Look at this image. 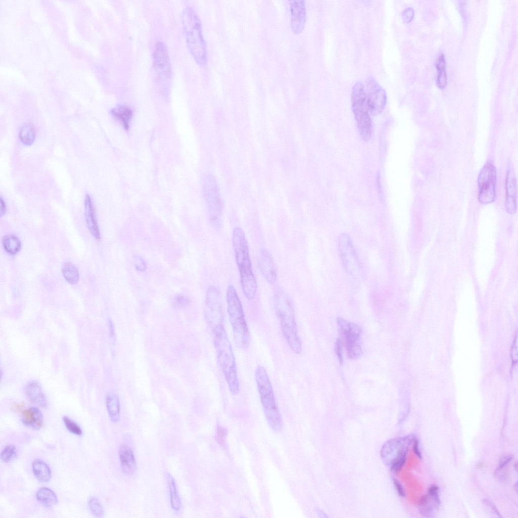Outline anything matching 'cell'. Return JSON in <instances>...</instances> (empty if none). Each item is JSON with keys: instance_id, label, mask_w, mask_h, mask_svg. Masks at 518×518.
I'll return each mask as SVG.
<instances>
[{"instance_id": "cell-1", "label": "cell", "mask_w": 518, "mask_h": 518, "mask_svg": "<svg viewBox=\"0 0 518 518\" xmlns=\"http://www.w3.org/2000/svg\"><path fill=\"white\" fill-rule=\"evenodd\" d=\"M232 240L242 292L247 299L252 300L255 296L257 285L252 270L247 242L241 228H234Z\"/></svg>"}, {"instance_id": "cell-2", "label": "cell", "mask_w": 518, "mask_h": 518, "mask_svg": "<svg viewBox=\"0 0 518 518\" xmlns=\"http://www.w3.org/2000/svg\"><path fill=\"white\" fill-rule=\"evenodd\" d=\"M276 314L279 319L282 334L292 351L299 355L302 347L295 321L292 305L286 292L280 287L274 294Z\"/></svg>"}, {"instance_id": "cell-3", "label": "cell", "mask_w": 518, "mask_h": 518, "mask_svg": "<svg viewBox=\"0 0 518 518\" xmlns=\"http://www.w3.org/2000/svg\"><path fill=\"white\" fill-rule=\"evenodd\" d=\"M214 342L219 363L227 382L229 390L233 395H237L240 391L237 366L232 347L223 325L214 328Z\"/></svg>"}, {"instance_id": "cell-4", "label": "cell", "mask_w": 518, "mask_h": 518, "mask_svg": "<svg viewBox=\"0 0 518 518\" xmlns=\"http://www.w3.org/2000/svg\"><path fill=\"white\" fill-rule=\"evenodd\" d=\"M182 23L190 53L198 64H205L207 59L206 45L200 19L192 8L187 7L183 10Z\"/></svg>"}, {"instance_id": "cell-5", "label": "cell", "mask_w": 518, "mask_h": 518, "mask_svg": "<svg viewBox=\"0 0 518 518\" xmlns=\"http://www.w3.org/2000/svg\"><path fill=\"white\" fill-rule=\"evenodd\" d=\"M226 300L234 341L238 348L245 349L248 347L250 341L249 330L242 303L232 285H229L227 287Z\"/></svg>"}, {"instance_id": "cell-6", "label": "cell", "mask_w": 518, "mask_h": 518, "mask_svg": "<svg viewBox=\"0 0 518 518\" xmlns=\"http://www.w3.org/2000/svg\"><path fill=\"white\" fill-rule=\"evenodd\" d=\"M255 379L260 401L267 421L274 430H279L282 424L274 390L266 369L257 366L255 370Z\"/></svg>"}, {"instance_id": "cell-7", "label": "cell", "mask_w": 518, "mask_h": 518, "mask_svg": "<svg viewBox=\"0 0 518 518\" xmlns=\"http://www.w3.org/2000/svg\"><path fill=\"white\" fill-rule=\"evenodd\" d=\"M351 101L352 110L360 136L363 140L367 141L372 136V124L365 87L362 82H357L353 86Z\"/></svg>"}, {"instance_id": "cell-8", "label": "cell", "mask_w": 518, "mask_h": 518, "mask_svg": "<svg viewBox=\"0 0 518 518\" xmlns=\"http://www.w3.org/2000/svg\"><path fill=\"white\" fill-rule=\"evenodd\" d=\"M337 323L348 357L351 359L358 358L362 354L361 327L341 317L337 319Z\"/></svg>"}, {"instance_id": "cell-9", "label": "cell", "mask_w": 518, "mask_h": 518, "mask_svg": "<svg viewBox=\"0 0 518 518\" xmlns=\"http://www.w3.org/2000/svg\"><path fill=\"white\" fill-rule=\"evenodd\" d=\"M153 67L162 90L164 94H167L171 77V68L167 47L162 41H158L155 45Z\"/></svg>"}, {"instance_id": "cell-10", "label": "cell", "mask_w": 518, "mask_h": 518, "mask_svg": "<svg viewBox=\"0 0 518 518\" xmlns=\"http://www.w3.org/2000/svg\"><path fill=\"white\" fill-rule=\"evenodd\" d=\"M203 189L210 222L219 228L221 225L222 203L215 180L208 176L204 180Z\"/></svg>"}, {"instance_id": "cell-11", "label": "cell", "mask_w": 518, "mask_h": 518, "mask_svg": "<svg viewBox=\"0 0 518 518\" xmlns=\"http://www.w3.org/2000/svg\"><path fill=\"white\" fill-rule=\"evenodd\" d=\"M496 171L490 162L482 168L478 179L479 200L483 204L492 202L495 198Z\"/></svg>"}, {"instance_id": "cell-12", "label": "cell", "mask_w": 518, "mask_h": 518, "mask_svg": "<svg viewBox=\"0 0 518 518\" xmlns=\"http://www.w3.org/2000/svg\"><path fill=\"white\" fill-rule=\"evenodd\" d=\"M365 90L371 115L379 114L383 110L387 101L385 90L372 76L367 77Z\"/></svg>"}, {"instance_id": "cell-13", "label": "cell", "mask_w": 518, "mask_h": 518, "mask_svg": "<svg viewBox=\"0 0 518 518\" xmlns=\"http://www.w3.org/2000/svg\"><path fill=\"white\" fill-rule=\"evenodd\" d=\"M206 315L215 327L223 325V309L222 298L219 289L214 286H209L205 296Z\"/></svg>"}, {"instance_id": "cell-14", "label": "cell", "mask_w": 518, "mask_h": 518, "mask_svg": "<svg viewBox=\"0 0 518 518\" xmlns=\"http://www.w3.org/2000/svg\"><path fill=\"white\" fill-rule=\"evenodd\" d=\"M290 25L294 33H299L304 29L306 22V8L304 0L289 2Z\"/></svg>"}, {"instance_id": "cell-15", "label": "cell", "mask_w": 518, "mask_h": 518, "mask_svg": "<svg viewBox=\"0 0 518 518\" xmlns=\"http://www.w3.org/2000/svg\"><path fill=\"white\" fill-rule=\"evenodd\" d=\"M258 264L261 272L266 281L270 284H274L277 280V272L272 256L267 249H261Z\"/></svg>"}, {"instance_id": "cell-16", "label": "cell", "mask_w": 518, "mask_h": 518, "mask_svg": "<svg viewBox=\"0 0 518 518\" xmlns=\"http://www.w3.org/2000/svg\"><path fill=\"white\" fill-rule=\"evenodd\" d=\"M506 188L505 208L509 213H514L516 210V183L515 176L510 168L507 173Z\"/></svg>"}, {"instance_id": "cell-17", "label": "cell", "mask_w": 518, "mask_h": 518, "mask_svg": "<svg viewBox=\"0 0 518 518\" xmlns=\"http://www.w3.org/2000/svg\"><path fill=\"white\" fill-rule=\"evenodd\" d=\"M119 457L123 472L132 475L136 470L137 464L133 451L127 445H122L119 450Z\"/></svg>"}, {"instance_id": "cell-18", "label": "cell", "mask_w": 518, "mask_h": 518, "mask_svg": "<svg viewBox=\"0 0 518 518\" xmlns=\"http://www.w3.org/2000/svg\"><path fill=\"white\" fill-rule=\"evenodd\" d=\"M25 390L27 397L32 402L41 407H47V398L38 382L34 380L29 381Z\"/></svg>"}, {"instance_id": "cell-19", "label": "cell", "mask_w": 518, "mask_h": 518, "mask_svg": "<svg viewBox=\"0 0 518 518\" xmlns=\"http://www.w3.org/2000/svg\"><path fill=\"white\" fill-rule=\"evenodd\" d=\"M84 215L87 224L92 235L97 239L100 238L99 229L95 215L93 202L90 196L85 195L84 199Z\"/></svg>"}, {"instance_id": "cell-20", "label": "cell", "mask_w": 518, "mask_h": 518, "mask_svg": "<svg viewBox=\"0 0 518 518\" xmlns=\"http://www.w3.org/2000/svg\"><path fill=\"white\" fill-rule=\"evenodd\" d=\"M22 421L27 427L38 429L43 424L44 416L38 408L32 407L23 411Z\"/></svg>"}, {"instance_id": "cell-21", "label": "cell", "mask_w": 518, "mask_h": 518, "mask_svg": "<svg viewBox=\"0 0 518 518\" xmlns=\"http://www.w3.org/2000/svg\"><path fill=\"white\" fill-rule=\"evenodd\" d=\"M33 473L40 483H47L51 479L52 472L49 466L44 461L36 459L32 463Z\"/></svg>"}, {"instance_id": "cell-22", "label": "cell", "mask_w": 518, "mask_h": 518, "mask_svg": "<svg viewBox=\"0 0 518 518\" xmlns=\"http://www.w3.org/2000/svg\"><path fill=\"white\" fill-rule=\"evenodd\" d=\"M106 405L110 420L117 422L120 418V405L117 396L113 393L108 394L106 398Z\"/></svg>"}, {"instance_id": "cell-23", "label": "cell", "mask_w": 518, "mask_h": 518, "mask_svg": "<svg viewBox=\"0 0 518 518\" xmlns=\"http://www.w3.org/2000/svg\"><path fill=\"white\" fill-rule=\"evenodd\" d=\"M37 500L45 506L52 507L58 504V499L55 493L48 487H41L36 493Z\"/></svg>"}, {"instance_id": "cell-24", "label": "cell", "mask_w": 518, "mask_h": 518, "mask_svg": "<svg viewBox=\"0 0 518 518\" xmlns=\"http://www.w3.org/2000/svg\"><path fill=\"white\" fill-rule=\"evenodd\" d=\"M112 114L120 121L125 130H128L133 117V111L130 107L120 105L112 109Z\"/></svg>"}, {"instance_id": "cell-25", "label": "cell", "mask_w": 518, "mask_h": 518, "mask_svg": "<svg viewBox=\"0 0 518 518\" xmlns=\"http://www.w3.org/2000/svg\"><path fill=\"white\" fill-rule=\"evenodd\" d=\"M167 481L170 495V502L171 508L175 511H179L181 508V501L179 495L176 484L172 476L167 474Z\"/></svg>"}, {"instance_id": "cell-26", "label": "cell", "mask_w": 518, "mask_h": 518, "mask_svg": "<svg viewBox=\"0 0 518 518\" xmlns=\"http://www.w3.org/2000/svg\"><path fill=\"white\" fill-rule=\"evenodd\" d=\"M19 138L24 145H32L35 138V131L33 125L29 122L24 123L20 130Z\"/></svg>"}, {"instance_id": "cell-27", "label": "cell", "mask_w": 518, "mask_h": 518, "mask_svg": "<svg viewBox=\"0 0 518 518\" xmlns=\"http://www.w3.org/2000/svg\"><path fill=\"white\" fill-rule=\"evenodd\" d=\"M436 67L438 71L436 82L438 86L443 88L447 83V77L446 72V60L445 56L441 54L436 62Z\"/></svg>"}, {"instance_id": "cell-28", "label": "cell", "mask_w": 518, "mask_h": 518, "mask_svg": "<svg viewBox=\"0 0 518 518\" xmlns=\"http://www.w3.org/2000/svg\"><path fill=\"white\" fill-rule=\"evenodd\" d=\"M62 274L70 284H75L79 280V273L75 266L71 263H66L62 267Z\"/></svg>"}, {"instance_id": "cell-29", "label": "cell", "mask_w": 518, "mask_h": 518, "mask_svg": "<svg viewBox=\"0 0 518 518\" xmlns=\"http://www.w3.org/2000/svg\"><path fill=\"white\" fill-rule=\"evenodd\" d=\"M3 244L5 250L12 254L17 253L21 248L20 240L13 235L6 236L3 240Z\"/></svg>"}, {"instance_id": "cell-30", "label": "cell", "mask_w": 518, "mask_h": 518, "mask_svg": "<svg viewBox=\"0 0 518 518\" xmlns=\"http://www.w3.org/2000/svg\"><path fill=\"white\" fill-rule=\"evenodd\" d=\"M88 505L91 512L96 517H102L104 515L103 506L99 499L94 496H91L88 500Z\"/></svg>"}, {"instance_id": "cell-31", "label": "cell", "mask_w": 518, "mask_h": 518, "mask_svg": "<svg viewBox=\"0 0 518 518\" xmlns=\"http://www.w3.org/2000/svg\"><path fill=\"white\" fill-rule=\"evenodd\" d=\"M407 448L404 449L393 460L391 463V469L393 471H398L404 466L407 459Z\"/></svg>"}, {"instance_id": "cell-32", "label": "cell", "mask_w": 518, "mask_h": 518, "mask_svg": "<svg viewBox=\"0 0 518 518\" xmlns=\"http://www.w3.org/2000/svg\"><path fill=\"white\" fill-rule=\"evenodd\" d=\"M63 421L67 429L71 433L80 436L82 434L80 426L74 421L67 416L63 417Z\"/></svg>"}, {"instance_id": "cell-33", "label": "cell", "mask_w": 518, "mask_h": 518, "mask_svg": "<svg viewBox=\"0 0 518 518\" xmlns=\"http://www.w3.org/2000/svg\"><path fill=\"white\" fill-rule=\"evenodd\" d=\"M17 455V451L13 445H9L4 447L1 453V460L4 462H8L14 459Z\"/></svg>"}, {"instance_id": "cell-34", "label": "cell", "mask_w": 518, "mask_h": 518, "mask_svg": "<svg viewBox=\"0 0 518 518\" xmlns=\"http://www.w3.org/2000/svg\"><path fill=\"white\" fill-rule=\"evenodd\" d=\"M439 491L438 487L435 485H431L428 489V495L437 506L441 503Z\"/></svg>"}, {"instance_id": "cell-35", "label": "cell", "mask_w": 518, "mask_h": 518, "mask_svg": "<svg viewBox=\"0 0 518 518\" xmlns=\"http://www.w3.org/2000/svg\"><path fill=\"white\" fill-rule=\"evenodd\" d=\"M133 263L136 270L144 272L147 269V264L145 260L140 256L136 255L133 257Z\"/></svg>"}, {"instance_id": "cell-36", "label": "cell", "mask_w": 518, "mask_h": 518, "mask_svg": "<svg viewBox=\"0 0 518 518\" xmlns=\"http://www.w3.org/2000/svg\"><path fill=\"white\" fill-rule=\"evenodd\" d=\"M172 303L177 307H183L188 304L189 300L183 295H176L173 297Z\"/></svg>"}, {"instance_id": "cell-37", "label": "cell", "mask_w": 518, "mask_h": 518, "mask_svg": "<svg viewBox=\"0 0 518 518\" xmlns=\"http://www.w3.org/2000/svg\"><path fill=\"white\" fill-rule=\"evenodd\" d=\"M414 11L412 8L408 7L405 9L402 12V16L403 21L408 23L413 18Z\"/></svg>"}, {"instance_id": "cell-38", "label": "cell", "mask_w": 518, "mask_h": 518, "mask_svg": "<svg viewBox=\"0 0 518 518\" xmlns=\"http://www.w3.org/2000/svg\"><path fill=\"white\" fill-rule=\"evenodd\" d=\"M342 340H341L340 338H338L336 339V342H335V353H336V354L337 355V358L338 359V361H339V363L341 364H342V363H343V357H342Z\"/></svg>"}, {"instance_id": "cell-39", "label": "cell", "mask_w": 518, "mask_h": 518, "mask_svg": "<svg viewBox=\"0 0 518 518\" xmlns=\"http://www.w3.org/2000/svg\"><path fill=\"white\" fill-rule=\"evenodd\" d=\"M512 457L510 455L502 457L499 462L496 471H500L512 459Z\"/></svg>"}, {"instance_id": "cell-40", "label": "cell", "mask_w": 518, "mask_h": 518, "mask_svg": "<svg viewBox=\"0 0 518 518\" xmlns=\"http://www.w3.org/2000/svg\"><path fill=\"white\" fill-rule=\"evenodd\" d=\"M394 485L398 492V494L402 497L406 495L405 490L401 484L396 479H393Z\"/></svg>"}, {"instance_id": "cell-41", "label": "cell", "mask_w": 518, "mask_h": 518, "mask_svg": "<svg viewBox=\"0 0 518 518\" xmlns=\"http://www.w3.org/2000/svg\"><path fill=\"white\" fill-rule=\"evenodd\" d=\"M413 450L416 456L419 459L422 458L421 453L419 448V442L417 440H414L413 446Z\"/></svg>"}, {"instance_id": "cell-42", "label": "cell", "mask_w": 518, "mask_h": 518, "mask_svg": "<svg viewBox=\"0 0 518 518\" xmlns=\"http://www.w3.org/2000/svg\"><path fill=\"white\" fill-rule=\"evenodd\" d=\"M484 502H485V503H486V504L488 505H489V506L490 507H491V508L492 509V510H494V512H495V513H496V514H497V515H499V516H501V515H500V513H499V512H498V511L497 509V508H496V507H495V506L494 505V504H493L492 503H491V501H490L489 500H487V499H484Z\"/></svg>"}, {"instance_id": "cell-43", "label": "cell", "mask_w": 518, "mask_h": 518, "mask_svg": "<svg viewBox=\"0 0 518 518\" xmlns=\"http://www.w3.org/2000/svg\"><path fill=\"white\" fill-rule=\"evenodd\" d=\"M6 211V206L5 201L1 198V217L4 215Z\"/></svg>"}]
</instances>
